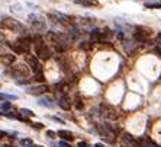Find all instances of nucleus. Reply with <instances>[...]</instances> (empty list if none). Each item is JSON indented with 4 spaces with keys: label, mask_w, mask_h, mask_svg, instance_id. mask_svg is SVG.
<instances>
[{
    "label": "nucleus",
    "mask_w": 161,
    "mask_h": 147,
    "mask_svg": "<svg viewBox=\"0 0 161 147\" xmlns=\"http://www.w3.org/2000/svg\"><path fill=\"white\" fill-rule=\"evenodd\" d=\"M9 47L12 48V51H15L16 54H29L31 47H32V39L29 36H22L19 39H16L15 42L9 44Z\"/></svg>",
    "instance_id": "1"
},
{
    "label": "nucleus",
    "mask_w": 161,
    "mask_h": 147,
    "mask_svg": "<svg viewBox=\"0 0 161 147\" xmlns=\"http://www.w3.org/2000/svg\"><path fill=\"white\" fill-rule=\"evenodd\" d=\"M32 42H33L35 53H36L38 58H41V60H48V58L51 57V50H49L48 45L44 42V39H42L41 35H35V38H33Z\"/></svg>",
    "instance_id": "2"
},
{
    "label": "nucleus",
    "mask_w": 161,
    "mask_h": 147,
    "mask_svg": "<svg viewBox=\"0 0 161 147\" xmlns=\"http://www.w3.org/2000/svg\"><path fill=\"white\" fill-rule=\"evenodd\" d=\"M0 28L12 31V32H25V26L13 18H3L0 21Z\"/></svg>",
    "instance_id": "3"
},
{
    "label": "nucleus",
    "mask_w": 161,
    "mask_h": 147,
    "mask_svg": "<svg viewBox=\"0 0 161 147\" xmlns=\"http://www.w3.org/2000/svg\"><path fill=\"white\" fill-rule=\"evenodd\" d=\"M10 73L13 77L16 79H23V77H28L29 73H31V68L28 67V64H23V63H16L10 66Z\"/></svg>",
    "instance_id": "4"
},
{
    "label": "nucleus",
    "mask_w": 161,
    "mask_h": 147,
    "mask_svg": "<svg viewBox=\"0 0 161 147\" xmlns=\"http://www.w3.org/2000/svg\"><path fill=\"white\" fill-rule=\"evenodd\" d=\"M96 128H97V131H99V134L103 137V138H106L107 141H110V143L115 141L116 131H115L109 124H97Z\"/></svg>",
    "instance_id": "5"
},
{
    "label": "nucleus",
    "mask_w": 161,
    "mask_h": 147,
    "mask_svg": "<svg viewBox=\"0 0 161 147\" xmlns=\"http://www.w3.org/2000/svg\"><path fill=\"white\" fill-rule=\"evenodd\" d=\"M100 115L103 117V118H106V120H110V121H115V120H118V111L113 108V106H110V105H107V103H100Z\"/></svg>",
    "instance_id": "6"
},
{
    "label": "nucleus",
    "mask_w": 161,
    "mask_h": 147,
    "mask_svg": "<svg viewBox=\"0 0 161 147\" xmlns=\"http://www.w3.org/2000/svg\"><path fill=\"white\" fill-rule=\"evenodd\" d=\"M150 35H151V29L144 28V26H138V28L135 29V32H134V38H135V41H138V42H145V41L148 39Z\"/></svg>",
    "instance_id": "7"
},
{
    "label": "nucleus",
    "mask_w": 161,
    "mask_h": 147,
    "mask_svg": "<svg viewBox=\"0 0 161 147\" xmlns=\"http://www.w3.org/2000/svg\"><path fill=\"white\" fill-rule=\"evenodd\" d=\"M26 63H28V67L33 71V74L44 73L42 67H41V64H39V61H38V60H36L33 56H31V54H26Z\"/></svg>",
    "instance_id": "8"
},
{
    "label": "nucleus",
    "mask_w": 161,
    "mask_h": 147,
    "mask_svg": "<svg viewBox=\"0 0 161 147\" xmlns=\"http://www.w3.org/2000/svg\"><path fill=\"white\" fill-rule=\"evenodd\" d=\"M28 21H29L31 25H33L35 29H44V28H45V21H44L39 15L31 13V15L28 16Z\"/></svg>",
    "instance_id": "9"
},
{
    "label": "nucleus",
    "mask_w": 161,
    "mask_h": 147,
    "mask_svg": "<svg viewBox=\"0 0 161 147\" xmlns=\"http://www.w3.org/2000/svg\"><path fill=\"white\" fill-rule=\"evenodd\" d=\"M120 144H122V147H138L137 140L131 136L129 133H122V137H120Z\"/></svg>",
    "instance_id": "10"
},
{
    "label": "nucleus",
    "mask_w": 161,
    "mask_h": 147,
    "mask_svg": "<svg viewBox=\"0 0 161 147\" xmlns=\"http://www.w3.org/2000/svg\"><path fill=\"white\" fill-rule=\"evenodd\" d=\"M48 18L52 22H58V23H63V25H68L70 23V18L67 15H63V13H49Z\"/></svg>",
    "instance_id": "11"
},
{
    "label": "nucleus",
    "mask_w": 161,
    "mask_h": 147,
    "mask_svg": "<svg viewBox=\"0 0 161 147\" xmlns=\"http://www.w3.org/2000/svg\"><path fill=\"white\" fill-rule=\"evenodd\" d=\"M45 92H48V86L47 85H38V86H31V88H28V93H31V95H41V93H45Z\"/></svg>",
    "instance_id": "12"
},
{
    "label": "nucleus",
    "mask_w": 161,
    "mask_h": 147,
    "mask_svg": "<svg viewBox=\"0 0 161 147\" xmlns=\"http://www.w3.org/2000/svg\"><path fill=\"white\" fill-rule=\"evenodd\" d=\"M58 106H60L61 109H64V111H70V108H71L70 98H68L67 95H63V96L58 99Z\"/></svg>",
    "instance_id": "13"
},
{
    "label": "nucleus",
    "mask_w": 161,
    "mask_h": 147,
    "mask_svg": "<svg viewBox=\"0 0 161 147\" xmlns=\"http://www.w3.org/2000/svg\"><path fill=\"white\" fill-rule=\"evenodd\" d=\"M137 144H138V147H158L152 140H150L148 137H140V138L137 140Z\"/></svg>",
    "instance_id": "14"
},
{
    "label": "nucleus",
    "mask_w": 161,
    "mask_h": 147,
    "mask_svg": "<svg viewBox=\"0 0 161 147\" xmlns=\"http://www.w3.org/2000/svg\"><path fill=\"white\" fill-rule=\"evenodd\" d=\"M57 136L61 137V138H63V140H65V141H71V140L74 138L73 133H71V131H68V130H58Z\"/></svg>",
    "instance_id": "15"
},
{
    "label": "nucleus",
    "mask_w": 161,
    "mask_h": 147,
    "mask_svg": "<svg viewBox=\"0 0 161 147\" xmlns=\"http://www.w3.org/2000/svg\"><path fill=\"white\" fill-rule=\"evenodd\" d=\"M77 4H81V6H86V7H93V6H99V1L97 0H75Z\"/></svg>",
    "instance_id": "16"
},
{
    "label": "nucleus",
    "mask_w": 161,
    "mask_h": 147,
    "mask_svg": "<svg viewBox=\"0 0 161 147\" xmlns=\"http://www.w3.org/2000/svg\"><path fill=\"white\" fill-rule=\"evenodd\" d=\"M38 105L47 106V108H54L52 99H49V98H41V99H38Z\"/></svg>",
    "instance_id": "17"
},
{
    "label": "nucleus",
    "mask_w": 161,
    "mask_h": 147,
    "mask_svg": "<svg viewBox=\"0 0 161 147\" xmlns=\"http://www.w3.org/2000/svg\"><path fill=\"white\" fill-rule=\"evenodd\" d=\"M1 61L4 63V64H10L15 61V56H10V54H3L1 56Z\"/></svg>",
    "instance_id": "18"
},
{
    "label": "nucleus",
    "mask_w": 161,
    "mask_h": 147,
    "mask_svg": "<svg viewBox=\"0 0 161 147\" xmlns=\"http://www.w3.org/2000/svg\"><path fill=\"white\" fill-rule=\"evenodd\" d=\"M19 144L22 147H32L33 146V140L32 138H22L21 141H19Z\"/></svg>",
    "instance_id": "19"
},
{
    "label": "nucleus",
    "mask_w": 161,
    "mask_h": 147,
    "mask_svg": "<svg viewBox=\"0 0 161 147\" xmlns=\"http://www.w3.org/2000/svg\"><path fill=\"white\" fill-rule=\"evenodd\" d=\"M145 7H150V9H158V7H161V1H147V3H145Z\"/></svg>",
    "instance_id": "20"
},
{
    "label": "nucleus",
    "mask_w": 161,
    "mask_h": 147,
    "mask_svg": "<svg viewBox=\"0 0 161 147\" xmlns=\"http://www.w3.org/2000/svg\"><path fill=\"white\" fill-rule=\"evenodd\" d=\"M123 47H125V51H126L128 54H131V53H132V48H135V44L131 42V41H125V42H123Z\"/></svg>",
    "instance_id": "21"
},
{
    "label": "nucleus",
    "mask_w": 161,
    "mask_h": 147,
    "mask_svg": "<svg viewBox=\"0 0 161 147\" xmlns=\"http://www.w3.org/2000/svg\"><path fill=\"white\" fill-rule=\"evenodd\" d=\"M10 108H12L10 102H3V103H0V111H1V112H7Z\"/></svg>",
    "instance_id": "22"
},
{
    "label": "nucleus",
    "mask_w": 161,
    "mask_h": 147,
    "mask_svg": "<svg viewBox=\"0 0 161 147\" xmlns=\"http://www.w3.org/2000/svg\"><path fill=\"white\" fill-rule=\"evenodd\" d=\"M1 98L3 99H7V101H16L18 99L16 95H10V93H1Z\"/></svg>",
    "instance_id": "23"
},
{
    "label": "nucleus",
    "mask_w": 161,
    "mask_h": 147,
    "mask_svg": "<svg viewBox=\"0 0 161 147\" xmlns=\"http://www.w3.org/2000/svg\"><path fill=\"white\" fill-rule=\"evenodd\" d=\"M21 114L23 115V117H25V118H26V117H33V115H35V114H33L31 109H26V108H22Z\"/></svg>",
    "instance_id": "24"
},
{
    "label": "nucleus",
    "mask_w": 161,
    "mask_h": 147,
    "mask_svg": "<svg viewBox=\"0 0 161 147\" xmlns=\"http://www.w3.org/2000/svg\"><path fill=\"white\" fill-rule=\"evenodd\" d=\"M75 103H74V106L77 108V109H83L84 108V103H83V101L81 99H75Z\"/></svg>",
    "instance_id": "25"
},
{
    "label": "nucleus",
    "mask_w": 161,
    "mask_h": 147,
    "mask_svg": "<svg viewBox=\"0 0 161 147\" xmlns=\"http://www.w3.org/2000/svg\"><path fill=\"white\" fill-rule=\"evenodd\" d=\"M52 146H55V147H71L68 143H65V141H60L58 144H52Z\"/></svg>",
    "instance_id": "26"
},
{
    "label": "nucleus",
    "mask_w": 161,
    "mask_h": 147,
    "mask_svg": "<svg viewBox=\"0 0 161 147\" xmlns=\"http://www.w3.org/2000/svg\"><path fill=\"white\" fill-rule=\"evenodd\" d=\"M47 137H49V138H55V137H57V133H55V131H51V130H48V131H47Z\"/></svg>",
    "instance_id": "27"
},
{
    "label": "nucleus",
    "mask_w": 161,
    "mask_h": 147,
    "mask_svg": "<svg viewBox=\"0 0 161 147\" xmlns=\"http://www.w3.org/2000/svg\"><path fill=\"white\" fill-rule=\"evenodd\" d=\"M32 127H33V128H36V130H42L44 124H42V122H33Z\"/></svg>",
    "instance_id": "28"
},
{
    "label": "nucleus",
    "mask_w": 161,
    "mask_h": 147,
    "mask_svg": "<svg viewBox=\"0 0 161 147\" xmlns=\"http://www.w3.org/2000/svg\"><path fill=\"white\" fill-rule=\"evenodd\" d=\"M90 42H83V44H81V45H80V48H83V50H89V48H90Z\"/></svg>",
    "instance_id": "29"
},
{
    "label": "nucleus",
    "mask_w": 161,
    "mask_h": 147,
    "mask_svg": "<svg viewBox=\"0 0 161 147\" xmlns=\"http://www.w3.org/2000/svg\"><path fill=\"white\" fill-rule=\"evenodd\" d=\"M155 41H157V44H161V32L157 34V36H155Z\"/></svg>",
    "instance_id": "30"
},
{
    "label": "nucleus",
    "mask_w": 161,
    "mask_h": 147,
    "mask_svg": "<svg viewBox=\"0 0 161 147\" xmlns=\"http://www.w3.org/2000/svg\"><path fill=\"white\" fill-rule=\"evenodd\" d=\"M51 120H54V121H57V122H61V124L64 122V121H63V120H60L58 117H51Z\"/></svg>",
    "instance_id": "31"
},
{
    "label": "nucleus",
    "mask_w": 161,
    "mask_h": 147,
    "mask_svg": "<svg viewBox=\"0 0 161 147\" xmlns=\"http://www.w3.org/2000/svg\"><path fill=\"white\" fill-rule=\"evenodd\" d=\"M4 137H7V133H6V131H1V130H0V138H4Z\"/></svg>",
    "instance_id": "32"
},
{
    "label": "nucleus",
    "mask_w": 161,
    "mask_h": 147,
    "mask_svg": "<svg viewBox=\"0 0 161 147\" xmlns=\"http://www.w3.org/2000/svg\"><path fill=\"white\" fill-rule=\"evenodd\" d=\"M154 53H155L157 56L161 57V48H154Z\"/></svg>",
    "instance_id": "33"
},
{
    "label": "nucleus",
    "mask_w": 161,
    "mask_h": 147,
    "mask_svg": "<svg viewBox=\"0 0 161 147\" xmlns=\"http://www.w3.org/2000/svg\"><path fill=\"white\" fill-rule=\"evenodd\" d=\"M77 147H89V146H87V143H84V141H80Z\"/></svg>",
    "instance_id": "34"
},
{
    "label": "nucleus",
    "mask_w": 161,
    "mask_h": 147,
    "mask_svg": "<svg viewBox=\"0 0 161 147\" xmlns=\"http://www.w3.org/2000/svg\"><path fill=\"white\" fill-rule=\"evenodd\" d=\"M93 147H105V146H103L102 143H96V144H95V146H93Z\"/></svg>",
    "instance_id": "35"
},
{
    "label": "nucleus",
    "mask_w": 161,
    "mask_h": 147,
    "mask_svg": "<svg viewBox=\"0 0 161 147\" xmlns=\"http://www.w3.org/2000/svg\"><path fill=\"white\" fill-rule=\"evenodd\" d=\"M1 99H3V98H1V93H0V101H1Z\"/></svg>",
    "instance_id": "36"
}]
</instances>
